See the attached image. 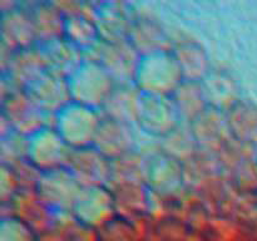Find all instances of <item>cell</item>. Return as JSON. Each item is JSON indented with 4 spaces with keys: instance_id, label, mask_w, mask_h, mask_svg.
Returning <instances> with one entry per match:
<instances>
[{
    "instance_id": "1",
    "label": "cell",
    "mask_w": 257,
    "mask_h": 241,
    "mask_svg": "<svg viewBox=\"0 0 257 241\" xmlns=\"http://www.w3.org/2000/svg\"><path fill=\"white\" fill-rule=\"evenodd\" d=\"M183 80L182 72L171 50L141 58L133 84L145 95L171 97Z\"/></svg>"
},
{
    "instance_id": "2",
    "label": "cell",
    "mask_w": 257,
    "mask_h": 241,
    "mask_svg": "<svg viewBox=\"0 0 257 241\" xmlns=\"http://www.w3.org/2000/svg\"><path fill=\"white\" fill-rule=\"evenodd\" d=\"M68 83L73 102L99 112L117 87L112 75L99 63L89 59L84 60Z\"/></svg>"
},
{
    "instance_id": "3",
    "label": "cell",
    "mask_w": 257,
    "mask_h": 241,
    "mask_svg": "<svg viewBox=\"0 0 257 241\" xmlns=\"http://www.w3.org/2000/svg\"><path fill=\"white\" fill-rule=\"evenodd\" d=\"M99 110L72 102L54 115L53 127L73 148L92 147L102 123Z\"/></svg>"
},
{
    "instance_id": "4",
    "label": "cell",
    "mask_w": 257,
    "mask_h": 241,
    "mask_svg": "<svg viewBox=\"0 0 257 241\" xmlns=\"http://www.w3.org/2000/svg\"><path fill=\"white\" fill-rule=\"evenodd\" d=\"M33 190L38 202L48 211L72 213L82 186L68 168H60L40 173Z\"/></svg>"
},
{
    "instance_id": "5",
    "label": "cell",
    "mask_w": 257,
    "mask_h": 241,
    "mask_svg": "<svg viewBox=\"0 0 257 241\" xmlns=\"http://www.w3.org/2000/svg\"><path fill=\"white\" fill-rule=\"evenodd\" d=\"M2 118L13 132L28 138L53 126L54 120L22 89L13 90L7 97L2 98Z\"/></svg>"
},
{
    "instance_id": "6",
    "label": "cell",
    "mask_w": 257,
    "mask_h": 241,
    "mask_svg": "<svg viewBox=\"0 0 257 241\" xmlns=\"http://www.w3.org/2000/svg\"><path fill=\"white\" fill-rule=\"evenodd\" d=\"M73 151L57 130L50 126L29 137L28 162L40 173L67 168Z\"/></svg>"
},
{
    "instance_id": "7",
    "label": "cell",
    "mask_w": 257,
    "mask_h": 241,
    "mask_svg": "<svg viewBox=\"0 0 257 241\" xmlns=\"http://www.w3.org/2000/svg\"><path fill=\"white\" fill-rule=\"evenodd\" d=\"M182 123L171 97L142 94L136 127L148 137L162 140Z\"/></svg>"
},
{
    "instance_id": "8",
    "label": "cell",
    "mask_w": 257,
    "mask_h": 241,
    "mask_svg": "<svg viewBox=\"0 0 257 241\" xmlns=\"http://www.w3.org/2000/svg\"><path fill=\"white\" fill-rule=\"evenodd\" d=\"M85 59L99 63L117 84H131L135 80L141 57L130 42L105 43L100 40L93 49L85 53Z\"/></svg>"
},
{
    "instance_id": "9",
    "label": "cell",
    "mask_w": 257,
    "mask_h": 241,
    "mask_svg": "<svg viewBox=\"0 0 257 241\" xmlns=\"http://www.w3.org/2000/svg\"><path fill=\"white\" fill-rule=\"evenodd\" d=\"M117 201L109 186L84 187L73 207V216L89 227H100L117 216Z\"/></svg>"
},
{
    "instance_id": "10",
    "label": "cell",
    "mask_w": 257,
    "mask_h": 241,
    "mask_svg": "<svg viewBox=\"0 0 257 241\" xmlns=\"http://www.w3.org/2000/svg\"><path fill=\"white\" fill-rule=\"evenodd\" d=\"M146 185L158 196H175L185 186L183 162L157 151L148 157Z\"/></svg>"
},
{
    "instance_id": "11",
    "label": "cell",
    "mask_w": 257,
    "mask_h": 241,
    "mask_svg": "<svg viewBox=\"0 0 257 241\" xmlns=\"http://www.w3.org/2000/svg\"><path fill=\"white\" fill-rule=\"evenodd\" d=\"M68 170L82 188L109 186L113 178V162L95 147L74 150Z\"/></svg>"
},
{
    "instance_id": "12",
    "label": "cell",
    "mask_w": 257,
    "mask_h": 241,
    "mask_svg": "<svg viewBox=\"0 0 257 241\" xmlns=\"http://www.w3.org/2000/svg\"><path fill=\"white\" fill-rule=\"evenodd\" d=\"M93 17L103 42L122 43L128 42L133 23L138 15L125 3L105 2L93 8Z\"/></svg>"
},
{
    "instance_id": "13",
    "label": "cell",
    "mask_w": 257,
    "mask_h": 241,
    "mask_svg": "<svg viewBox=\"0 0 257 241\" xmlns=\"http://www.w3.org/2000/svg\"><path fill=\"white\" fill-rule=\"evenodd\" d=\"M2 45L12 52L38 45L29 8L14 4L2 10L0 15Z\"/></svg>"
},
{
    "instance_id": "14",
    "label": "cell",
    "mask_w": 257,
    "mask_h": 241,
    "mask_svg": "<svg viewBox=\"0 0 257 241\" xmlns=\"http://www.w3.org/2000/svg\"><path fill=\"white\" fill-rule=\"evenodd\" d=\"M135 125L103 117L93 147L115 161L137 150V131Z\"/></svg>"
},
{
    "instance_id": "15",
    "label": "cell",
    "mask_w": 257,
    "mask_h": 241,
    "mask_svg": "<svg viewBox=\"0 0 257 241\" xmlns=\"http://www.w3.org/2000/svg\"><path fill=\"white\" fill-rule=\"evenodd\" d=\"M2 70L3 77L7 78L14 88L22 90L27 89L40 75L48 72L39 45L10 53Z\"/></svg>"
},
{
    "instance_id": "16",
    "label": "cell",
    "mask_w": 257,
    "mask_h": 241,
    "mask_svg": "<svg viewBox=\"0 0 257 241\" xmlns=\"http://www.w3.org/2000/svg\"><path fill=\"white\" fill-rule=\"evenodd\" d=\"M25 92L40 109L53 118L73 102L68 79L50 72H45L40 75L25 89Z\"/></svg>"
},
{
    "instance_id": "17",
    "label": "cell",
    "mask_w": 257,
    "mask_h": 241,
    "mask_svg": "<svg viewBox=\"0 0 257 241\" xmlns=\"http://www.w3.org/2000/svg\"><path fill=\"white\" fill-rule=\"evenodd\" d=\"M128 42L141 58L171 52L175 47L162 25L146 17H137L135 20Z\"/></svg>"
},
{
    "instance_id": "18",
    "label": "cell",
    "mask_w": 257,
    "mask_h": 241,
    "mask_svg": "<svg viewBox=\"0 0 257 241\" xmlns=\"http://www.w3.org/2000/svg\"><path fill=\"white\" fill-rule=\"evenodd\" d=\"M38 45L44 55L48 72L65 79H69L85 60V53L64 37Z\"/></svg>"
},
{
    "instance_id": "19",
    "label": "cell",
    "mask_w": 257,
    "mask_h": 241,
    "mask_svg": "<svg viewBox=\"0 0 257 241\" xmlns=\"http://www.w3.org/2000/svg\"><path fill=\"white\" fill-rule=\"evenodd\" d=\"M202 84L211 109L227 114L242 100L240 85L227 70L212 69Z\"/></svg>"
},
{
    "instance_id": "20",
    "label": "cell",
    "mask_w": 257,
    "mask_h": 241,
    "mask_svg": "<svg viewBox=\"0 0 257 241\" xmlns=\"http://www.w3.org/2000/svg\"><path fill=\"white\" fill-rule=\"evenodd\" d=\"M29 13L34 25L38 44H44L50 40L64 37L65 13L54 3H35L30 5Z\"/></svg>"
},
{
    "instance_id": "21",
    "label": "cell",
    "mask_w": 257,
    "mask_h": 241,
    "mask_svg": "<svg viewBox=\"0 0 257 241\" xmlns=\"http://www.w3.org/2000/svg\"><path fill=\"white\" fill-rule=\"evenodd\" d=\"M172 52L185 80L203 82L212 72L210 57L205 48L198 43L182 42L176 44Z\"/></svg>"
},
{
    "instance_id": "22",
    "label": "cell",
    "mask_w": 257,
    "mask_h": 241,
    "mask_svg": "<svg viewBox=\"0 0 257 241\" xmlns=\"http://www.w3.org/2000/svg\"><path fill=\"white\" fill-rule=\"evenodd\" d=\"M141 98H142V93L137 89L133 83L117 84L100 113L104 118H110V119L136 126Z\"/></svg>"
},
{
    "instance_id": "23",
    "label": "cell",
    "mask_w": 257,
    "mask_h": 241,
    "mask_svg": "<svg viewBox=\"0 0 257 241\" xmlns=\"http://www.w3.org/2000/svg\"><path fill=\"white\" fill-rule=\"evenodd\" d=\"M171 98L180 113L182 122L193 123L206 110L210 109L202 82L183 80Z\"/></svg>"
},
{
    "instance_id": "24",
    "label": "cell",
    "mask_w": 257,
    "mask_h": 241,
    "mask_svg": "<svg viewBox=\"0 0 257 241\" xmlns=\"http://www.w3.org/2000/svg\"><path fill=\"white\" fill-rule=\"evenodd\" d=\"M65 15L64 38L75 47L87 53L102 40L93 14L82 10H72Z\"/></svg>"
},
{
    "instance_id": "25",
    "label": "cell",
    "mask_w": 257,
    "mask_h": 241,
    "mask_svg": "<svg viewBox=\"0 0 257 241\" xmlns=\"http://www.w3.org/2000/svg\"><path fill=\"white\" fill-rule=\"evenodd\" d=\"M201 147H218L230 137L231 130L228 126L227 114L208 109L198 119L191 123Z\"/></svg>"
},
{
    "instance_id": "26",
    "label": "cell",
    "mask_w": 257,
    "mask_h": 241,
    "mask_svg": "<svg viewBox=\"0 0 257 241\" xmlns=\"http://www.w3.org/2000/svg\"><path fill=\"white\" fill-rule=\"evenodd\" d=\"M200 148L191 123L182 122L170 135L160 140V151L185 162L195 156L196 151Z\"/></svg>"
},
{
    "instance_id": "27",
    "label": "cell",
    "mask_w": 257,
    "mask_h": 241,
    "mask_svg": "<svg viewBox=\"0 0 257 241\" xmlns=\"http://www.w3.org/2000/svg\"><path fill=\"white\" fill-rule=\"evenodd\" d=\"M231 135L243 142L257 140V105L241 100L227 113Z\"/></svg>"
},
{
    "instance_id": "28",
    "label": "cell",
    "mask_w": 257,
    "mask_h": 241,
    "mask_svg": "<svg viewBox=\"0 0 257 241\" xmlns=\"http://www.w3.org/2000/svg\"><path fill=\"white\" fill-rule=\"evenodd\" d=\"M28 142L29 138L10 131L2 136V165L15 166L28 160Z\"/></svg>"
},
{
    "instance_id": "29",
    "label": "cell",
    "mask_w": 257,
    "mask_h": 241,
    "mask_svg": "<svg viewBox=\"0 0 257 241\" xmlns=\"http://www.w3.org/2000/svg\"><path fill=\"white\" fill-rule=\"evenodd\" d=\"M2 241H33L32 228L22 218L9 216L2 221Z\"/></svg>"
},
{
    "instance_id": "30",
    "label": "cell",
    "mask_w": 257,
    "mask_h": 241,
    "mask_svg": "<svg viewBox=\"0 0 257 241\" xmlns=\"http://www.w3.org/2000/svg\"><path fill=\"white\" fill-rule=\"evenodd\" d=\"M22 183L17 172L10 166L2 165L0 171V198L3 203L13 202L15 196L19 193Z\"/></svg>"
},
{
    "instance_id": "31",
    "label": "cell",
    "mask_w": 257,
    "mask_h": 241,
    "mask_svg": "<svg viewBox=\"0 0 257 241\" xmlns=\"http://www.w3.org/2000/svg\"><path fill=\"white\" fill-rule=\"evenodd\" d=\"M255 166H256V168H257V148H256V151H255Z\"/></svg>"
}]
</instances>
